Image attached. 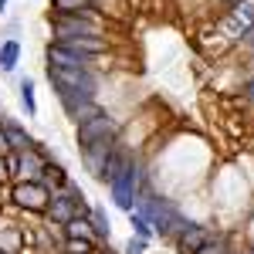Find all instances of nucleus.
Returning a JSON list of instances; mask_svg holds the SVG:
<instances>
[{"label": "nucleus", "instance_id": "obj_13", "mask_svg": "<svg viewBox=\"0 0 254 254\" xmlns=\"http://www.w3.org/2000/svg\"><path fill=\"white\" fill-rule=\"evenodd\" d=\"M3 136H7V142H10V153H24V149H34V142H31V136L20 129L17 122H10V119H3Z\"/></svg>", "mask_w": 254, "mask_h": 254}, {"label": "nucleus", "instance_id": "obj_28", "mask_svg": "<svg viewBox=\"0 0 254 254\" xmlns=\"http://www.w3.org/2000/svg\"><path fill=\"white\" fill-rule=\"evenodd\" d=\"M7 3H10V0H0V10H7Z\"/></svg>", "mask_w": 254, "mask_h": 254}, {"label": "nucleus", "instance_id": "obj_4", "mask_svg": "<svg viewBox=\"0 0 254 254\" xmlns=\"http://www.w3.org/2000/svg\"><path fill=\"white\" fill-rule=\"evenodd\" d=\"M116 132H119V122L112 116H105V112H98V116L78 122V142H81V149H85V146H95V142H112Z\"/></svg>", "mask_w": 254, "mask_h": 254}, {"label": "nucleus", "instance_id": "obj_18", "mask_svg": "<svg viewBox=\"0 0 254 254\" xmlns=\"http://www.w3.org/2000/svg\"><path fill=\"white\" fill-rule=\"evenodd\" d=\"M64 234L68 237H92V220H85V217L68 220V224H64Z\"/></svg>", "mask_w": 254, "mask_h": 254}, {"label": "nucleus", "instance_id": "obj_3", "mask_svg": "<svg viewBox=\"0 0 254 254\" xmlns=\"http://www.w3.org/2000/svg\"><path fill=\"white\" fill-rule=\"evenodd\" d=\"M10 200L17 203L20 210L44 214V210H48V203H51V193H48V187H44V183H24V180H17V183L10 187Z\"/></svg>", "mask_w": 254, "mask_h": 254}, {"label": "nucleus", "instance_id": "obj_8", "mask_svg": "<svg viewBox=\"0 0 254 254\" xmlns=\"http://www.w3.org/2000/svg\"><path fill=\"white\" fill-rule=\"evenodd\" d=\"M207 241H210L207 227H200V224H187V227L176 234V251H180V254H193V251H200Z\"/></svg>", "mask_w": 254, "mask_h": 254}, {"label": "nucleus", "instance_id": "obj_11", "mask_svg": "<svg viewBox=\"0 0 254 254\" xmlns=\"http://www.w3.org/2000/svg\"><path fill=\"white\" fill-rule=\"evenodd\" d=\"M112 156V142H95V146H85V163L95 176H105V163Z\"/></svg>", "mask_w": 254, "mask_h": 254}, {"label": "nucleus", "instance_id": "obj_21", "mask_svg": "<svg viewBox=\"0 0 254 254\" xmlns=\"http://www.w3.org/2000/svg\"><path fill=\"white\" fill-rule=\"evenodd\" d=\"M132 227H136V237H142V241H149V237H153V224L139 214V210H132Z\"/></svg>", "mask_w": 254, "mask_h": 254}, {"label": "nucleus", "instance_id": "obj_6", "mask_svg": "<svg viewBox=\"0 0 254 254\" xmlns=\"http://www.w3.org/2000/svg\"><path fill=\"white\" fill-rule=\"evenodd\" d=\"M44 159H41L38 149H24V153H17V180H24V183H41V173H44Z\"/></svg>", "mask_w": 254, "mask_h": 254}, {"label": "nucleus", "instance_id": "obj_23", "mask_svg": "<svg viewBox=\"0 0 254 254\" xmlns=\"http://www.w3.org/2000/svg\"><path fill=\"white\" fill-rule=\"evenodd\" d=\"M0 176H17V153L0 156Z\"/></svg>", "mask_w": 254, "mask_h": 254}, {"label": "nucleus", "instance_id": "obj_19", "mask_svg": "<svg viewBox=\"0 0 254 254\" xmlns=\"http://www.w3.org/2000/svg\"><path fill=\"white\" fill-rule=\"evenodd\" d=\"M20 248V231H14V227H0V251H7V254H14Z\"/></svg>", "mask_w": 254, "mask_h": 254}, {"label": "nucleus", "instance_id": "obj_26", "mask_svg": "<svg viewBox=\"0 0 254 254\" xmlns=\"http://www.w3.org/2000/svg\"><path fill=\"white\" fill-rule=\"evenodd\" d=\"M10 153V142H7V136H3V126H0V156H7Z\"/></svg>", "mask_w": 254, "mask_h": 254}, {"label": "nucleus", "instance_id": "obj_7", "mask_svg": "<svg viewBox=\"0 0 254 254\" xmlns=\"http://www.w3.org/2000/svg\"><path fill=\"white\" fill-rule=\"evenodd\" d=\"M58 44H61V48H68L71 55L85 58V61L109 51V41H105V38H64V41H58Z\"/></svg>", "mask_w": 254, "mask_h": 254}, {"label": "nucleus", "instance_id": "obj_14", "mask_svg": "<svg viewBox=\"0 0 254 254\" xmlns=\"http://www.w3.org/2000/svg\"><path fill=\"white\" fill-rule=\"evenodd\" d=\"M51 10H55L58 17H68V14H81V17H92V14H95L92 0H51Z\"/></svg>", "mask_w": 254, "mask_h": 254}, {"label": "nucleus", "instance_id": "obj_15", "mask_svg": "<svg viewBox=\"0 0 254 254\" xmlns=\"http://www.w3.org/2000/svg\"><path fill=\"white\" fill-rule=\"evenodd\" d=\"M17 61H20V44L14 38L3 41V44H0V71H14Z\"/></svg>", "mask_w": 254, "mask_h": 254}, {"label": "nucleus", "instance_id": "obj_5", "mask_svg": "<svg viewBox=\"0 0 254 254\" xmlns=\"http://www.w3.org/2000/svg\"><path fill=\"white\" fill-rule=\"evenodd\" d=\"M55 34L58 41L64 38H98V24L81 14H68V17H55Z\"/></svg>", "mask_w": 254, "mask_h": 254}, {"label": "nucleus", "instance_id": "obj_24", "mask_svg": "<svg viewBox=\"0 0 254 254\" xmlns=\"http://www.w3.org/2000/svg\"><path fill=\"white\" fill-rule=\"evenodd\" d=\"M44 173L51 176L55 183H68V176H64V170H61V166H55V163H48V166H44Z\"/></svg>", "mask_w": 254, "mask_h": 254}, {"label": "nucleus", "instance_id": "obj_10", "mask_svg": "<svg viewBox=\"0 0 254 254\" xmlns=\"http://www.w3.org/2000/svg\"><path fill=\"white\" fill-rule=\"evenodd\" d=\"M231 27H234V34H251L254 31V3L251 0H237L234 10H231Z\"/></svg>", "mask_w": 254, "mask_h": 254}, {"label": "nucleus", "instance_id": "obj_12", "mask_svg": "<svg viewBox=\"0 0 254 254\" xmlns=\"http://www.w3.org/2000/svg\"><path fill=\"white\" fill-rule=\"evenodd\" d=\"M48 61H51L55 68H88V61L78 58V55H71V51L61 48V44H51V48H48Z\"/></svg>", "mask_w": 254, "mask_h": 254}, {"label": "nucleus", "instance_id": "obj_22", "mask_svg": "<svg viewBox=\"0 0 254 254\" xmlns=\"http://www.w3.org/2000/svg\"><path fill=\"white\" fill-rule=\"evenodd\" d=\"M92 231H95L98 237H109V220H105V210H92Z\"/></svg>", "mask_w": 254, "mask_h": 254}, {"label": "nucleus", "instance_id": "obj_2", "mask_svg": "<svg viewBox=\"0 0 254 254\" xmlns=\"http://www.w3.org/2000/svg\"><path fill=\"white\" fill-rule=\"evenodd\" d=\"M109 187H112V200H116V207H122V210L132 214V200H136V187H139V166L126 159L122 170L109 180Z\"/></svg>", "mask_w": 254, "mask_h": 254}, {"label": "nucleus", "instance_id": "obj_17", "mask_svg": "<svg viewBox=\"0 0 254 254\" xmlns=\"http://www.w3.org/2000/svg\"><path fill=\"white\" fill-rule=\"evenodd\" d=\"M20 102H24V109H27V116H31V119L38 116V102H34V81H31V78L20 81Z\"/></svg>", "mask_w": 254, "mask_h": 254}, {"label": "nucleus", "instance_id": "obj_1", "mask_svg": "<svg viewBox=\"0 0 254 254\" xmlns=\"http://www.w3.org/2000/svg\"><path fill=\"white\" fill-rule=\"evenodd\" d=\"M48 78L58 88L64 109H75L81 102H92L95 98V75L88 68H48Z\"/></svg>", "mask_w": 254, "mask_h": 254}, {"label": "nucleus", "instance_id": "obj_27", "mask_svg": "<svg viewBox=\"0 0 254 254\" xmlns=\"http://www.w3.org/2000/svg\"><path fill=\"white\" fill-rule=\"evenodd\" d=\"M244 98H248V102H254V78L244 85Z\"/></svg>", "mask_w": 254, "mask_h": 254}, {"label": "nucleus", "instance_id": "obj_30", "mask_svg": "<svg viewBox=\"0 0 254 254\" xmlns=\"http://www.w3.org/2000/svg\"><path fill=\"white\" fill-rule=\"evenodd\" d=\"M231 254H237V251H231Z\"/></svg>", "mask_w": 254, "mask_h": 254}, {"label": "nucleus", "instance_id": "obj_25", "mask_svg": "<svg viewBox=\"0 0 254 254\" xmlns=\"http://www.w3.org/2000/svg\"><path fill=\"white\" fill-rule=\"evenodd\" d=\"M146 244H149V241H142V237H132V241L126 244V254H146Z\"/></svg>", "mask_w": 254, "mask_h": 254}, {"label": "nucleus", "instance_id": "obj_16", "mask_svg": "<svg viewBox=\"0 0 254 254\" xmlns=\"http://www.w3.org/2000/svg\"><path fill=\"white\" fill-rule=\"evenodd\" d=\"M64 254H95V244H92V237H68Z\"/></svg>", "mask_w": 254, "mask_h": 254}, {"label": "nucleus", "instance_id": "obj_20", "mask_svg": "<svg viewBox=\"0 0 254 254\" xmlns=\"http://www.w3.org/2000/svg\"><path fill=\"white\" fill-rule=\"evenodd\" d=\"M193 254H231V244H227V237L220 234L217 241L210 237V241H207V244H203L200 251H193Z\"/></svg>", "mask_w": 254, "mask_h": 254}, {"label": "nucleus", "instance_id": "obj_9", "mask_svg": "<svg viewBox=\"0 0 254 254\" xmlns=\"http://www.w3.org/2000/svg\"><path fill=\"white\" fill-rule=\"evenodd\" d=\"M44 214L51 217L55 224H68V220H75L78 217V200L75 196H68V193H58V196H51V203H48V210Z\"/></svg>", "mask_w": 254, "mask_h": 254}, {"label": "nucleus", "instance_id": "obj_29", "mask_svg": "<svg viewBox=\"0 0 254 254\" xmlns=\"http://www.w3.org/2000/svg\"><path fill=\"white\" fill-rule=\"evenodd\" d=\"M227 3H231V7H234V3H237V0H227Z\"/></svg>", "mask_w": 254, "mask_h": 254}]
</instances>
